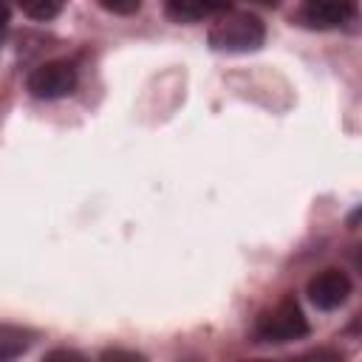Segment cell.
Listing matches in <instances>:
<instances>
[{"label":"cell","instance_id":"obj_1","mask_svg":"<svg viewBox=\"0 0 362 362\" xmlns=\"http://www.w3.org/2000/svg\"><path fill=\"white\" fill-rule=\"evenodd\" d=\"M266 40V25L252 11H221L209 28V45L226 54L257 51Z\"/></svg>","mask_w":362,"mask_h":362},{"label":"cell","instance_id":"obj_2","mask_svg":"<svg viewBox=\"0 0 362 362\" xmlns=\"http://www.w3.org/2000/svg\"><path fill=\"white\" fill-rule=\"evenodd\" d=\"M308 334V320L297 300L286 297L277 305L266 308L255 322V337L260 342H294Z\"/></svg>","mask_w":362,"mask_h":362},{"label":"cell","instance_id":"obj_3","mask_svg":"<svg viewBox=\"0 0 362 362\" xmlns=\"http://www.w3.org/2000/svg\"><path fill=\"white\" fill-rule=\"evenodd\" d=\"M76 88V68L68 59L42 62L28 74V90L37 99H62Z\"/></svg>","mask_w":362,"mask_h":362},{"label":"cell","instance_id":"obj_4","mask_svg":"<svg viewBox=\"0 0 362 362\" xmlns=\"http://www.w3.org/2000/svg\"><path fill=\"white\" fill-rule=\"evenodd\" d=\"M305 291L320 311H334L351 297V277L342 269H325L308 280Z\"/></svg>","mask_w":362,"mask_h":362},{"label":"cell","instance_id":"obj_5","mask_svg":"<svg viewBox=\"0 0 362 362\" xmlns=\"http://www.w3.org/2000/svg\"><path fill=\"white\" fill-rule=\"evenodd\" d=\"M300 23L308 28H339L354 17V3L351 0H305L300 8Z\"/></svg>","mask_w":362,"mask_h":362},{"label":"cell","instance_id":"obj_6","mask_svg":"<svg viewBox=\"0 0 362 362\" xmlns=\"http://www.w3.org/2000/svg\"><path fill=\"white\" fill-rule=\"evenodd\" d=\"M164 8L178 23H198L226 11L229 0H164Z\"/></svg>","mask_w":362,"mask_h":362},{"label":"cell","instance_id":"obj_7","mask_svg":"<svg viewBox=\"0 0 362 362\" xmlns=\"http://www.w3.org/2000/svg\"><path fill=\"white\" fill-rule=\"evenodd\" d=\"M68 0H17L20 11L31 20H51L65 8Z\"/></svg>","mask_w":362,"mask_h":362},{"label":"cell","instance_id":"obj_8","mask_svg":"<svg viewBox=\"0 0 362 362\" xmlns=\"http://www.w3.org/2000/svg\"><path fill=\"white\" fill-rule=\"evenodd\" d=\"M102 6L113 14H133V11H139L141 0H102Z\"/></svg>","mask_w":362,"mask_h":362},{"label":"cell","instance_id":"obj_9","mask_svg":"<svg viewBox=\"0 0 362 362\" xmlns=\"http://www.w3.org/2000/svg\"><path fill=\"white\" fill-rule=\"evenodd\" d=\"M6 25H8V3L0 0V40H3V34H6Z\"/></svg>","mask_w":362,"mask_h":362},{"label":"cell","instance_id":"obj_10","mask_svg":"<svg viewBox=\"0 0 362 362\" xmlns=\"http://www.w3.org/2000/svg\"><path fill=\"white\" fill-rule=\"evenodd\" d=\"M260 3H266V6H277L280 0H260Z\"/></svg>","mask_w":362,"mask_h":362}]
</instances>
